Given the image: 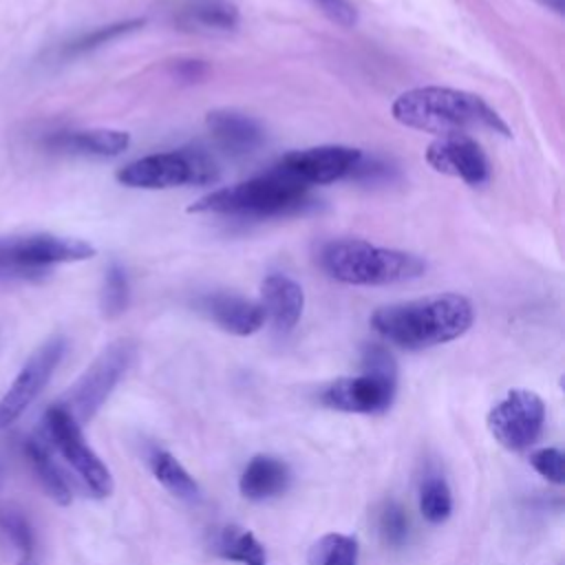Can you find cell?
I'll use <instances>...</instances> for the list:
<instances>
[{
	"mask_svg": "<svg viewBox=\"0 0 565 565\" xmlns=\"http://www.w3.org/2000/svg\"><path fill=\"white\" fill-rule=\"evenodd\" d=\"M137 355V344L132 340H115L110 342L90 366L68 386V391L60 397V406H64L77 424H86L115 391L119 380L130 369Z\"/></svg>",
	"mask_w": 565,
	"mask_h": 565,
	"instance_id": "7",
	"label": "cell"
},
{
	"mask_svg": "<svg viewBox=\"0 0 565 565\" xmlns=\"http://www.w3.org/2000/svg\"><path fill=\"white\" fill-rule=\"evenodd\" d=\"M545 404L527 388H512L488 413V428L492 437L508 450L530 448L543 433Z\"/></svg>",
	"mask_w": 565,
	"mask_h": 565,
	"instance_id": "10",
	"label": "cell"
},
{
	"mask_svg": "<svg viewBox=\"0 0 565 565\" xmlns=\"http://www.w3.org/2000/svg\"><path fill=\"white\" fill-rule=\"evenodd\" d=\"M258 302L265 311V320H269L278 331H289L302 316L305 291L294 278L285 274H269L260 282Z\"/></svg>",
	"mask_w": 565,
	"mask_h": 565,
	"instance_id": "15",
	"label": "cell"
},
{
	"mask_svg": "<svg viewBox=\"0 0 565 565\" xmlns=\"http://www.w3.org/2000/svg\"><path fill=\"white\" fill-rule=\"evenodd\" d=\"M143 26V20L141 18H135V20H121V22H113V24H104V26H97L93 31H86L82 33L79 38L71 40L66 46H64V55L66 57H75V55H82V53H88L102 44H108L110 40H117L135 29Z\"/></svg>",
	"mask_w": 565,
	"mask_h": 565,
	"instance_id": "26",
	"label": "cell"
},
{
	"mask_svg": "<svg viewBox=\"0 0 565 565\" xmlns=\"http://www.w3.org/2000/svg\"><path fill=\"white\" fill-rule=\"evenodd\" d=\"M393 119L406 128L430 135H468L472 130H490L510 137V126L479 95L448 88L419 86L404 90L391 106Z\"/></svg>",
	"mask_w": 565,
	"mask_h": 565,
	"instance_id": "2",
	"label": "cell"
},
{
	"mask_svg": "<svg viewBox=\"0 0 565 565\" xmlns=\"http://www.w3.org/2000/svg\"><path fill=\"white\" fill-rule=\"evenodd\" d=\"M426 163L441 174L481 185L490 179V163L483 148L470 135H441L426 148Z\"/></svg>",
	"mask_w": 565,
	"mask_h": 565,
	"instance_id": "13",
	"label": "cell"
},
{
	"mask_svg": "<svg viewBox=\"0 0 565 565\" xmlns=\"http://www.w3.org/2000/svg\"><path fill=\"white\" fill-rule=\"evenodd\" d=\"M199 309L232 335H252L265 324V311L258 300L238 294L216 291L199 298Z\"/></svg>",
	"mask_w": 565,
	"mask_h": 565,
	"instance_id": "14",
	"label": "cell"
},
{
	"mask_svg": "<svg viewBox=\"0 0 565 565\" xmlns=\"http://www.w3.org/2000/svg\"><path fill=\"white\" fill-rule=\"evenodd\" d=\"M362 159V150L353 146H313L305 150H294L282 154L276 161V170L291 177L294 181L302 183L305 188L324 185L353 174Z\"/></svg>",
	"mask_w": 565,
	"mask_h": 565,
	"instance_id": "11",
	"label": "cell"
},
{
	"mask_svg": "<svg viewBox=\"0 0 565 565\" xmlns=\"http://www.w3.org/2000/svg\"><path fill=\"white\" fill-rule=\"evenodd\" d=\"M0 539L20 556L18 565H35L33 552H35V536L33 527L24 514L13 503H0Z\"/></svg>",
	"mask_w": 565,
	"mask_h": 565,
	"instance_id": "21",
	"label": "cell"
},
{
	"mask_svg": "<svg viewBox=\"0 0 565 565\" xmlns=\"http://www.w3.org/2000/svg\"><path fill=\"white\" fill-rule=\"evenodd\" d=\"M311 203L313 201L309 196V188L271 168L269 172L247 181L212 190L210 194L194 201L188 212L269 218L298 214Z\"/></svg>",
	"mask_w": 565,
	"mask_h": 565,
	"instance_id": "4",
	"label": "cell"
},
{
	"mask_svg": "<svg viewBox=\"0 0 565 565\" xmlns=\"http://www.w3.org/2000/svg\"><path fill=\"white\" fill-rule=\"evenodd\" d=\"M472 320V302L448 291L380 307L371 316V327L391 344L419 351L461 338Z\"/></svg>",
	"mask_w": 565,
	"mask_h": 565,
	"instance_id": "1",
	"label": "cell"
},
{
	"mask_svg": "<svg viewBox=\"0 0 565 565\" xmlns=\"http://www.w3.org/2000/svg\"><path fill=\"white\" fill-rule=\"evenodd\" d=\"M543 7H547V9H552L554 13H558V15H563L565 13V0H539Z\"/></svg>",
	"mask_w": 565,
	"mask_h": 565,
	"instance_id": "31",
	"label": "cell"
},
{
	"mask_svg": "<svg viewBox=\"0 0 565 565\" xmlns=\"http://www.w3.org/2000/svg\"><path fill=\"white\" fill-rule=\"evenodd\" d=\"M95 247L84 238L49 232L0 236V280H42L55 265L88 260Z\"/></svg>",
	"mask_w": 565,
	"mask_h": 565,
	"instance_id": "5",
	"label": "cell"
},
{
	"mask_svg": "<svg viewBox=\"0 0 565 565\" xmlns=\"http://www.w3.org/2000/svg\"><path fill=\"white\" fill-rule=\"evenodd\" d=\"M128 300H130V285H128L126 269L117 260H113L104 274V287H102V300H99L102 313L106 318H117L126 311Z\"/></svg>",
	"mask_w": 565,
	"mask_h": 565,
	"instance_id": "27",
	"label": "cell"
},
{
	"mask_svg": "<svg viewBox=\"0 0 565 565\" xmlns=\"http://www.w3.org/2000/svg\"><path fill=\"white\" fill-rule=\"evenodd\" d=\"M397 377L377 375L371 371H362L353 377H340L324 386L320 393V402L327 408L358 415H375L384 413L395 397Z\"/></svg>",
	"mask_w": 565,
	"mask_h": 565,
	"instance_id": "12",
	"label": "cell"
},
{
	"mask_svg": "<svg viewBox=\"0 0 565 565\" xmlns=\"http://www.w3.org/2000/svg\"><path fill=\"white\" fill-rule=\"evenodd\" d=\"M64 353L66 338L53 335L29 355V360L22 364V369L0 397V430L18 422L26 413V408L40 397Z\"/></svg>",
	"mask_w": 565,
	"mask_h": 565,
	"instance_id": "9",
	"label": "cell"
},
{
	"mask_svg": "<svg viewBox=\"0 0 565 565\" xmlns=\"http://www.w3.org/2000/svg\"><path fill=\"white\" fill-rule=\"evenodd\" d=\"M150 468L154 479L174 497L183 499V501H194L199 499V486L194 481V477L181 466V461L163 450V448H154L148 457Z\"/></svg>",
	"mask_w": 565,
	"mask_h": 565,
	"instance_id": "20",
	"label": "cell"
},
{
	"mask_svg": "<svg viewBox=\"0 0 565 565\" xmlns=\"http://www.w3.org/2000/svg\"><path fill=\"white\" fill-rule=\"evenodd\" d=\"M532 468L552 483L565 481V455L558 448H539L530 455Z\"/></svg>",
	"mask_w": 565,
	"mask_h": 565,
	"instance_id": "29",
	"label": "cell"
},
{
	"mask_svg": "<svg viewBox=\"0 0 565 565\" xmlns=\"http://www.w3.org/2000/svg\"><path fill=\"white\" fill-rule=\"evenodd\" d=\"M360 547L349 534L329 532L320 536L307 556V565H358Z\"/></svg>",
	"mask_w": 565,
	"mask_h": 565,
	"instance_id": "24",
	"label": "cell"
},
{
	"mask_svg": "<svg viewBox=\"0 0 565 565\" xmlns=\"http://www.w3.org/2000/svg\"><path fill=\"white\" fill-rule=\"evenodd\" d=\"M216 552L232 563L267 565V554L260 541L241 525H227L216 539Z\"/></svg>",
	"mask_w": 565,
	"mask_h": 565,
	"instance_id": "22",
	"label": "cell"
},
{
	"mask_svg": "<svg viewBox=\"0 0 565 565\" xmlns=\"http://www.w3.org/2000/svg\"><path fill=\"white\" fill-rule=\"evenodd\" d=\"M419 512L428 523H444L452 512V494L441 475H426L419 486Z\"/></svg>",
	"mask_w": 565,
	"mask_h": 565,
	"instance_id": "25",
	"label": "cell"
},
{
	"mask_svg": "<svg viewBox=\"0 0 565 565\" xmlns=\"http://www.w3.org/2000/svg\"><path fill=\"white\" fill-rule=\"evenodd\" d=\"M117 181L137 190H170L181 185H212L221 179L218 163L201 148H179L139 157L117 170Z\"/></svg>",
	"mask_w": 565,
	"mask_h": 565,
	"instance_id": "6",
	"label": "cell"
},
{
	"mask_svg": "<svg viewBox=\"0 0 565 565\" xmlns=\"http://www.w3.org/2000/svg\"><path fill=\"white\" fill-rule=\"evenodd\" d=\"M22 452L24 459L29 461L35 479L40 481V486L44 488V492L60 505H68L73 499L71 486L66 481V477L62 475L60 466L53 461L49 446L42 444V439L35 437H26L22 444Z\"/></svg>",
	"mask_w": 565,
	"mask_h": 565,
	"instance_id": "19",
	"label": "cell"
},
{
	"mask_svg": "<svg viewBox=\"0 0 565 565\" xmlns=\"http://www.w3.org/2000/svg\"><path fill=\"white\" fill-rule=\"evenodd\" d=\"M316 4L338 24L353 26L358 22V11L349 0H316Z\"/></svg>",
	"mask_w": 565,
	"mask_h": 565,
	"instance_id": "30",
	"label": "cell"
},
{
	"mask_svg": "<svg viewBox=\"0 0 565 565\" xmlns=\"http://www.w3.org/2000/svg\"><path fill=\"white\" fill-rule=\"evenodd\" d=\"M322 271L344 285H395L426 271V260L413 252L380 247L362 238L327 241L318 252Z\"/></svg>",
	"mask_w": 565,
	"mask_h": 565,
	"instance_id": "3",
	"label": "cell"
},
{
	"mask_svg": "<svg viewBox=\"0 0 565 565\" xmlns=\"http://www.w3.org/2000/svg\"><path fill=\"white\" fill-rule=\"evenodd\" d=\"M44 146L55 152L86 154V157H117L130 146V135L115 128L60 130L44 139Z\"/></svg>",
	"mask_w": 565,
	"mask_h": 565,
	"instance_id": "16",
	"label": "cell"
},
{
	"mask_svg": "<svg viewBox=\"0 0 565 565\" xmlns=\"http://www.w3.org/2000/svg\"><path fill=\"white\" fill-rule=\"evenodd\" d=\"M205 124L218 146L232 154H249L265 141L263 126L254 117L238 110H210Z\"/></svg>",
	"mask_w": 565,
	"mask_h": 565,
	"instance_id": "17",
	"label": "cell"
},
{
	"mask_svg": "<svg viewBox=\"0 0 565 565\" xmlns=\"http://www.w3.org/2000/svg\"><path fill=\"white\" fill-rule=\"evenodd\" d=\"M377 527H380L382 541L391 547H402L408 541V534H411L408 514L397 501L384 503V508L380 510Z\"/></svg>",
	"mask_w": 565,
	"mask_h": 565,
	"instance_id": "28",
	"label": "cell"
},
{
	"mask_svg": "<svg viewBox=\"0 0 565 565\" xmlns=\"http://www.w3.org/2000/svg\"><path fill=\"white\" fill-rule=\"evenodd\" d=\"M183 22L214 31H230L238 26L241 13L227 0H194L183 9Z\"/></svg>",
	"mask_w": 565,
	"mask_h": 565,
	"instance_id": "23",
	"label": "cell"
},
{
	"mask_svg": "<svg viewBox=\"0 0 565 565\" xmlns=\"http://www.w3.org/2000/svg\"><path fill=\"white\" fill-rule=\"evenodd\" d=\"M289 481H291V472L285 461L269 455H256L245 466L238 479V488L245 499L265 501L282 494Z\"/></svg>",
	"mask_w": 565,
	"mask_h": 565,
	"instance_id": "18",
	"label": "cell"
},
{
	"mask_svg": "<svg viewBox=\"0 0 565 565\" xmlns=\"http://www.w3.org/2000/svg\"><path fill=\"white\" fill-rule=\"evenodd\" d=\"M44 428L55 450L75 470L86 490L97 499L108 497L113 492V475L97 452L86 444L82 424H77L75 417L55 402L44 411Z\"/></svg>",
	"mask_w": 565,
	"mask_h": 565,
	"instance_id": "8",
	"label": "cell"
},
{
	"mask_svg": "<svg viewBox=\"0 0 565 565\" xmlns=\"http://www.w3.org/2000/svg\"><path fill=\"white\" fill-rule=\"evenodd\" d=\"M0 475H2V455H0Z\"/></svg>",
	"mask_w": 565,
	"mask_h": 565,
	"instance_id": "32",
	"label": "cell"
}]
</instances>
